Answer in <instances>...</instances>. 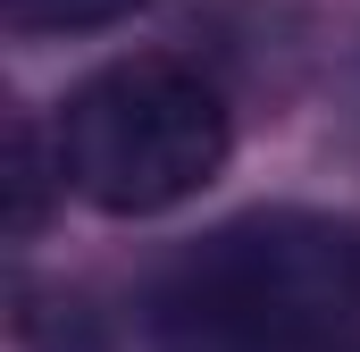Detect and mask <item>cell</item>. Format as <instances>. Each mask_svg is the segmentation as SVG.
<instances>
[{"mask_svg": "<svg viewBox=\"0 0 360 352\" xmlns=\"http://www.w3.org/2000/svg\"><path fill=\"white\" fill-rule=\"evenodd\" d=\"M143 0H0V17L17 34H92V25H117L134 17Z\"/></svg>", "mask_w": 360, "mask_h": 352, "instance_id": "cell-4", "label": "cell"}, {"mask_svg": "<svg viewBox=\"0 0 360 352\" xmlns=\"http://www.w3.org/2000/svg\"><path fill=\"white\" fill-rule=\"evenodd\" d=\"M151 352H360V218L252 210L151 285Z\"/></svg>", "mask_w": 360, "mask_h": 352, "instance_id": "cell-1", "label": "cell"}, {"mask_svg": "<svg viewBox=\"0 0 360 352\" xmlns=\"http://www.w3.org/2000/svg\"><path fill=\"white\" fill-rule=\"evenodd\" d=\"M51 176H59V151H51V168H42L34 118H17V126H8V227H17V235L42 227V193H51Z\"/></svg>", "mask_w": 360, "mask_h": 352, "instance_id": "cell-3", "label": "cell"}, {"mask_svg": "<svg viewBox=\"0 0 360 352\" xmlns=\"http://www.w3.org/2000/svg\"><path fill=\"white\" fill-rule=\"evenodd\" d=\"M51 151H59V184L76 201L109 210V218H151V210L193 201L226 168L235 118H226V92L193 59L134 51L68 92Z\"/></svg>", "mask_w": 360, "mask_h": 352, "instance_id": "cell-2", "label": "cell"}]
</instances>
